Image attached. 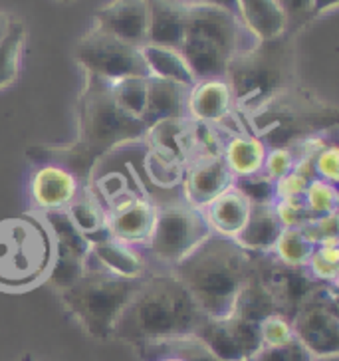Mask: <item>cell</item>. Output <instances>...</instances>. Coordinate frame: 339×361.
I'll list each match as a JSON object with an SVG mask.
<instances>
[{
	"instance_id": "obj_1",
	"label": "cell",
	"mask_w": 339,
	"mask_h": 361,
	"mask_svg": "<svg viewBox=\"0 0 339 361\" xmlns=\"http://www.w3.org/2000/svg\"><path fill=\"white\" fill-rule=\"evenodd\" d=\"M147 126L117 106L109 82L84 74V85L75 102V139L62 145H32L26 159L34 165H58L87 187L96 165L113 149L141 141Z\"/></svg>"
},
{
	"instance_id": "obj_2",
	"label": "cell",
	"mask_w": 339,
	"mask_h": 361,
	"mask_svg": "<svg viewBox=\"0 0 339 361\" xmlns=\"http://www.w3.org/2000/svg\"><path fill=\"white\" fill-rule=\"evenodd\" d=\"M207 319L171 270L149 272L119 316L113 340L131 348L192 336Z\"/></svg>"
},
{
	"instance_id": "obj_3",
	"label": "cell",
	"mask_w": 339,
	"mask_h": 361,
	"mask_svg": "<svg viewBox=\"0 0 339 361\" xmlns=\"http://www.w3.org/2000/svg\"><path fill=\"white\" fill-rule=\"evenodd\" d=\"M252 264L254 255L246 252L234 238L211 234L171 272L207 318H226L234 312Z\"/></svg>"
},
{
	"instance_id": "obj_4",
	"label": "cell",
	"mask_w": 339,
	"mask_h": 361,
	"mask_svg": "<svg viewBox=\"0 0 339 361\" xmlns=\"http://www.w3.org/2000/svg\"><path fill=\"white\" fill-rule=\"evenodd\" d=\"M294 32L244 48L230 60L224 80L233 92L234 109L248 116L288 87L297 84V48Z\"/></svg>"
},
{
	"instance_id": "obj_5",
	"label": "cell",
	"mask_w": 339,
	"mask_h": 361,
	"mask_svg": "<svg viewBox=\"0 0 339 361\" xmlns=\"http://www.w3.org/2000/svg\"><path fill=\"white\" fill-rule=\"evenodd\" d=\"M246 129L268 149L290 147L314 135H335L339 107L306 85H292L242 117Z\"/></svg>"
},
{
	"instance_id": "obj_6",
	"label": "cell",
	"mask_w": 339,
	"mask_h": 361,
	"mask_svg": "<svg viewBox=\"0 0 339 361\" xmlns=\"http://www.w3.org/2000/svg\"><path fill=\"white\" fill-rule=\"evenodd\" d=\"M254 42L233 11L211 4H187L179 50L195 80L224 78L234 56Z\"/></svg>"
},
{
	"instance_id": "obj_7",
	"label": "cell",
	"mask_w": 339,
	"mask_h": 361,
	"mask_svg": "<svg viewBox=\"0 0 339 361\" xmlns=\"http://www.w3.org/2000/svg\"><path fill=\"white\" fill-rule=\"evenodd\" d=\"M52 262L54 240L42 214L0 219V292H30L46 282Z\"/></svg>"
},
{
	"instance_id": "obj_8",
	"label": "cell",
	"mask_w": 339,
	"mask_h": 361,
	"mask_svg": "<svg viewBox=\"0 0 339 361\" xmlns=\"http://www.w3.org/2000/svg\"><path fill=\"white\" fill-rule=\"evenodd\" d=\"M141 280L113 276L90 266L74 284L58 290L56 296L87 338L109 341L113 340L117 319L137 292Z\"/></svg>"
},
{
	"instance_id": "obj_9",
	"label": "cell",
	"mask_w": 339,
	"mask_h": 361,
	"mask_svg": "<svg viewBox=\"0 0 339 361\" xmlns=\"http://www.w3.org/2000/svg\"><path fill=\"white\" fill-rule=\"evenodd\" d=\"M211 234L201 209H195L183 199L165 202L157 207L155 226L143 252L165 270H173Z\"/></svg>"
},
{
	"instance_id": "obj_10",
	"label": "cell",
	"mask_w": 339,
	"mask_h": 361,
	"mask_svg": "<svg viewBox=\"0 0 339 361\" xmlns=\"http://www.w3.org/2000/svg\"><path fill=\"white\" fill-rule=\"evenodd\" d=\"M74 60L85 75H94L109 84L129 75H147L137 46L123 42L96 26L78 40Z\"/></svg>"
},
{
	"instance_id": "obj_11",
	"label": "cell",
	"mask_w": 339,
	"mask_h": 361,
	"mask_svg": "<svg viewBox=\"0 0 339 361\" xmlns=\"http://www.w3.org/2000/svg\"><path fill=\"white\" fill-rule=\"evenodd\" d=\"M290 322L294 338L314 357L339 355L338 288L319 284Z\"/></svg>"
},
{
	"instance_id": "obj_12",
	"label": "cell",
	"mask_w": 339,
	"mask_h": 361,
	"mask_svg": "<svg viewBox=\"0 0 339 361\" xmlns=\"http://www.w3.org/2000/svg\"><path fill=\"white\" fill-rule=\"evenodd\" d=\"M42 219L54 240V262L46 282L58 292L90 270V240L75 228L66 211L42 213Z\"/></svg>"
},
{
	"instance_id": "obj_13",
	"label": "cell",
	"mask_w": 339,
	"mask_h": 361,
	"mask_svg": "<svg viewBox=\"0 0 339 361\" xmlns=\"http://www.w3.org/2000/svg\"><path fill=\"white\" fill-rule=\"evenodd\" d=\"M195 336L221 361H252L262 348L258 324L236 314L207 318Z\"/></svg>"
},
{
	"instance_id": "obj_14",
	"label": "cell",
	"mask_w": 339,
	"mask_h": 361,
	"mask_svg": "<svg viewBox=\"0 0 339 361\" xmlns=\"http://www.w3.org/2000/svg\"><path fill=\"white\" fill-rule=\"evenodd\" d=\"M258 266L278 314H284L288 318H292L309 294L319 286V282L307 274L306 268L282 264L272 255H258Z\"/></svg>"
},
{
	"instance_id": "obj_15",
	"label": "cell",
	"mask_w": 339,
	"mask_h": 361,
	"mask_svg": "<svg viewBox=\"0 0 339 361\" xmlns=\"http://www.w3.org/2000/svg\"><path fill=\"white\" fill-rule=\"evenodd\" d=\"M233 185L234 177L226 167L223 155H204L185 165L180 199L195 209H204Z\"/></svg>"
},
{
	"instance_id": "obj_16",
	"label": "cell",
	"mask_w": 339,
	"mask_h": 361,
	"mask_svg": "<svg viewBox=\"0 0 339 361\" xmlns=\"http://www.w3.org/2000/svg\"><path fill=\"white\" fill-rule=\"evenodd\" d=\"M80 191V180L58 165H34L28 179V197L34 213L66 211Z\"/></svg>"
},
{
	"instance_id": "obj_17",
	"label": "cell",
	"mask_w": 339,
	"mask_h": 361,
	"mask_svg": "<svg viewBox=\"0 0 339 361\" xmlns=\"http://www.w3.org/2000/svg\"><path fill=\"white\" fill-rule=\"evenodd\" d=\"M92 26L141 48L147 44V0H109L94 12Z\"/></svg>"
},
{
	"instance_id": "obj_18",
	"label": "cell",
	"mask_w": 339,
	"mask_h": 361,
	"mask_svg": "<svg viewBox=\"0 0 339 361\" xmlns=\"http://www.w3.org/2000/svg\"><path fill=\"white\" fill-rule=\"evenodd\" d=\"M90 266L128 280H139L151 272L147 255L141 248L119 243L109 233L90 240Z\"/></svg>"
},
{
	"instance_id": "obj_19",
	"label": "cell",
	"mask_w": 339,
	"mask_h": 361,
	"mask_svg": "<svg viewBox=\"0 0 339 361\" xmlns=\"http://www.w3.org/2000/svg\"><path fill=\"white\" fill-rule=\"evenodd\" d=\"M234 109L233 92L224 78L197 80L187 92V119L204 126H221Z\"/></svg>"
},
{
	"instance_id": "obj_20",
	"label": "cell",
	"mask_w": 339,
	"mask_h": 361,
	"mask_svg": "<svg viewBox=\"0 0 339 361\" xmlns=\"http://www.w3.org/2000/svg\"><path fill=\"white\" fill-rule=\"evenodd\" d=\"M157 219V204L147 199H129L107 211V233L119 243L145 248Z\"/></svg>"
},
{
	"instance_id": "obj_21",
	"label": "cell",
	"mask_w": 339,
	"mask_h": 361,
	"mask_svg": "<svg viewBox=\"0 0 339 361\" xmlns=\"http://www.w3.org/2000/svg\"><path fill=\"white\" fill-rule=\"evenodd\" d=\"M187 92L189 87L185 85L147 78V99H145L141 121L149 129L151 126H157L163 121L187 119Z\"/></svg>"
},
{
	"instance_id": "obj_22",
	"label": "cell",
	"mask_w": 339,
	"mask_h": 361,
	"mask_svg": "<svg viewBox=\"0 0 339 361\" xmlns=\"http://www.w3.org/2000/svg\"><path fill=\"white\" fill-rule=\"evenodd\" d=\"M201 211L212 234L224 238H236L248 219L250 201L236 185H233Z\"/></svg>"
},
{
	"instance_id": "obj_23",
	"label": "cell",
	"mask_w": 339,
	"mask_h": 361,
	"mask_svg": "<svg viewBox=\"0 0 339 361\" xmlns=\"http://www.w3.org/2000/svg\"><path fill=\"white\" fill-rule=\"evenodd\" d=\"M284 231L274 204H250L242 231L234 238L250 255H270L278 236Z\"/></svg>"
},
{
	"instance_id": "obj_24",
	"label": "cell",
	"mask_w": 339,
	"mask_h": 361,
	"mask_svg": "<svg viewBox=\"0 0 339 361\" xmlns=\"http://www.w3.org/2000/svg\"><path fill=\"white\" fill-rule=\"evenodd\" d=\"M147 42L179 48L185 34L187 4L183 0H147Z\"/></svg>"
},
{
	"instance_id": "obj_25",
	"label": "cell",
	"mask_w": 339,
	"mask_h": 361,
	"mask_svg": "<svg viewBox=\"0 0 339 361\" xmlns=\"http://www.w3.org/2000/svg\"><path fill=\"white\" fill-rule=\"evenodd\" d=\"M236 16L256 42L288 32V22L276 0H236Z\"/></svg>"
},
{
	"instance_id": "obj_26",
	"label": "cell",
	"mask_w": 339,
	"mask_h": 361,
	"mask_svg": "<svg viewBox=\"0 0 339 361\" xmlns=\"http://www.w3.org/2000/svg\"><path fill=\"white\" fill-rule=\"evenodd\" d=\"M139 50H141V58H143L149 78L175 82V84L185 85V87H191L197 82L179 48L147 42L143 44Z\"/></svg>"
},
{
	"instance_id": "obj_27",
	"label": "cell",
	"mask_w": 339,
	"mask_h": 361,
	"mask_svg": "<svg viewBox=\"0 0 339 361\" xmlns=\"http://www.w3.org/2000/svg\"><path fill=\"white\" fill-rule=\"evenodd\" d=\"M66 214L87 240L107 233V209L87 187H82V191L66 209Z\"/></svg>"
},
{
	"instance_id": "obj_28",
	"label": "cell",
	"mask_w": 339,
	"mask_h": 361,
	"mask_svg": "<svg viewBox=\"0 0 339 361\" xmlns=\"http://www.w3.org/2000/svg\"><path fill=\"white\" fill-rule=\"evenodd\" d=\"M28 40L26 24L12 20L8 32L0 38V92L11 87L20 74V62Z\"/></svg>"
},
{
	"instance_id": "obj_29",
	"label": "cell",
	"mask_w": 339,
	"mask_h": 361,
	"mask_svg": "<svg viewBox=\"0 0 339 361\" xmlns=\"http://www.w3.org/2000/svg\"><path fill=\"white\" fill-rule=\"evenodd\" d=\"M314 250H316V243L304 233V228L292 226V228L282 231L270 255L282 264L306 268L307 260L314 255Z\"/></svg>"
},
{
	"instance_id": "obj_30",
	"label": "cell",
	"mask_w": 339,
	"mask_h": 361,
	"mask_svg": "<svg viewBox=\"0 0 339 361\" xmlns=\"http://www.w3.org/2000/svg\"><path fill=\"white\" fill-rule=\"evenodd\" d=\"M111 96L116 104L129 116L139 117L143 116L145 109V99H147V75H129L121 78L109 84Z\"/></svg>"
},
{
	"instance_id": "obj_31",
	"label": "cell",
	"mask_w": 339,
	"mask_h": 361,
	"mask_svg": "<svg viewBox=\"0 0 339 361\" xmlns=\"http://www.w3.org/2000/svg\"><path fill=\"white\" fill-rule=\"evenodd\" d=\"M306 270L319 284L338 288L339 282V243L318 245L307 260Z\"/></svg>"
},
{
	"instance_id": "obj_32",
	"label": "cell",
	"mask_w": 339,
	"mask_h": 361,
	"mask_svg": "<svg viewBox=\"0 0 339 361\" xmlns=\"http://www.w3.org/2000/svg\"><path fill=\"white\" fill-rule=\"evenodd\" d=\"M304 207H306L309 219H318L326 214L338 213L339 192L338 185H331L328 180L312 179L304 191Z\"/></svg>"
},
{
	"instance_id": "obj_33",
	"label": "cell",
	"mask_w": 339,
	"mask_h": 361,
	"mask_svg": "<svg viewBox=\"0 0 339 361\" xmlns=\"http://www.w3.org/2000/svg\"><path fill=\"white\" fill-rule=\"evenodd\" d=\"M234 185L244 192V197L250 201V204H274L276 202V183L268 179L264 173L236 179Z\"/></svg>"
},
{
	"instance_id": "obj_34",
	"label": "cell",
	"mask_w": 339,
	"mask_h": 361,
	"mask_svg": "<svg viewBox=\"0 0 339 361\" xmlns=\"http://www.w3.org/2000/svg\"><path fill=\"white\" fill-rule=\"evenodd\" d=\"M314 355L296 340H288L280 345H262L252 361H312Z\"/></svg>"
},
{
	"instance_id": "obj_35",
	"label": "cell",
	"mask_w": 339,
	"mask_h": 361,
	"mask_svg": "<svg viewBox=\"0 0 339 361\" xmlns=\"http://www.w3.org/2000/svg\"><path fill=\"white\" fill-rule=\"evenodd\" d=\"M258 329H260L262 345H280V343H286L288 340L294 338L292 322L284 314H270V316H266L258 324Z\"/></svg>"
},
{
	"instance_id": "obj_36",
	"label": "cell",
	"mask_w": 339,
	"mask_h": 361,
	"mask_svg": "<svg viewBox=\"0 0 339 361\" xmlns=\"http://www.w3.org/2000/svg\"><path fill=\"white\" fill-rule=\"evenodd\" d=\"M296 169V157H294V151L290 147H274L268 149L264 159V173L268 179H272L278 183L280 179H284L288 173Z\"/></svg>"
},
{
	"instance_id": "obj_37",
	"label": "cell",
	"mask_w": 339,
	"mask_h": 361,
	"mask_svg": "<svg viewBox=\"0 0 339 361\" xmlns=\"http://www.w3.org/2000/svg\"><path fill=\"white\" fill-rule=\"evenodd\" d=\"M314 175L319 180H328L331 185H338L339 180V149L338 143H329L319 151L314 159Z\"/></svg>"
},
{
	"instance_id": "obj_38",
	"label": "cell",
	"mask_w": 339,
	"mask_h": 361,
	"mask_svg": "<svg viewBox=\"0 0 339 361\" xmlns=\"http://www.w3.org/2000/svg\"><path fill=\"white\" fill-rule=\"evenodd\" d=\"M288 22V32L297 34L312 22V0H276Z\"/></svg>"
},
{
	"instance_id": "obj_39",
	"label": "cell",
	"mask_w": 339,
	"mask_h": 361,
	"mask_svg": "<svg viewBox=\"0 0 339 361\" xmlns=\"http://www.w3.org/2000/svg\"><path fill=\"white\" fill-rule=\"evenodd\" d=\"M304 233L318 245H326V243H339L338 238V213L326 214V216H318L312 219L306 226H302Z\"/></svg>"
},
{
	"instance_id": "obj_40",
	"label": "cell",
	"mask_w": 339,
	"mask_h": 361,
	"mask_svg": "<svg viewBox=\"0 0 339 361\" xmlns=\"http://www.w3.org/2000/svg\"><path fill=\"white\" fill-rule=\"evenodd\" d=\"M139 361H189L169 340L133 348Z\"/></svg>"
},
{
	"instance_id": "obj_41",
	"label": "cell",
	"mask_w": 339,
	"mask_h": 361,
	"mask_svg": "<svg viewBox=\"0 0 339 361\" xmlns=\"http://www.w3.org/2000/svg\"><path fill=\"white\" fill-rule=\"evenodd\" d=\"M274 209L284 228H292V226L302 228L312 221L302 201H276Z\"/></svg>"
},
{
	"instance_id": "obj_42",
	"label": "cell",
	"mask_w": 339,
	"mask_h": 361,
	"mask_svg": "<svg viewBox=\"0 0 339 361\" xmlns=\"http://www.w3.org/2000/svg\"><path fill=\"white\" fill-rule=\"evenodd\" d=\"M339 6V0H312V22L319 20V18H323V16H328L331 12L338 11Z\"/></svg>"
},
{
	"instance_id": "obj_43",
	"label": "cell",
	"mask_w": 339,
	"mask_h": 361,
	"mask_svg": "<svg viewBox=\"0 0 339 361\" xmlns=\"http://www.w3.org/2000/svg\"><path fill=\"white\" fill-rule=\"evenodd\" d=\"M185 4H211V6H221L226 11H233L236 14V0H183Z\"/></svg>"
},
{
	"instance_id": "obj_44",
	"label": "cell",
	"mask_w": 339,
	"mask_h": 361,
	"mask_svg": "<svg viewBox=\"0 0 339 361\" xmlns=\"http://www.w3.org/2000/svg\"><path fill=\"white\" fill-rule=\"evenodd\" d=\"M12 16H8L6 12H0V38L4 36V34L8 32V28H11V24H12Z\"/></svg>"
},
{
	"instance_id": "obj_45",
	"label": "cell",
	"mask_w": 339,
	"mask_h": 361,
	"mask_svg": "<svg viewBox=\"0 0 339 361\" xmlns=\"http://www.w3.org/2000/svg\"><path fill=\"white\" fill-rule=\"evenodd\" d=\"M16 361H46V360L38 357V355H34V353H24V355H20Z\"/></svg>"
},
{
	"instance_id": "obj_46",
	"label": "cell",
	"mask_w": 339,
	"mask_h": 361,
	"mask_svg": "<svg viewBox=\"0 0 339 361\" xmlns=\"http://www.w3.org/2000/svg\"><path fill=\"white\" fill-rule=\"evenodd\" d=\"M312 361H339V355H326V357H314Z\"/></svg>"
},
{
	"instance_id": "obj_47",
	"label": "cell",
	"mask_w": 339,
	"mask_h": 361,
	"mask_svg": "<svg viewBox=\"0 0 339 361\" xmlns=\"http://www.w3.org/2000/svg\"><path fill=\"white\" fill-rule=\"evenodd\" d=\"M58 2H62V4H70V2H74V0H58Z\"/></svg>"
}]
</instances>
